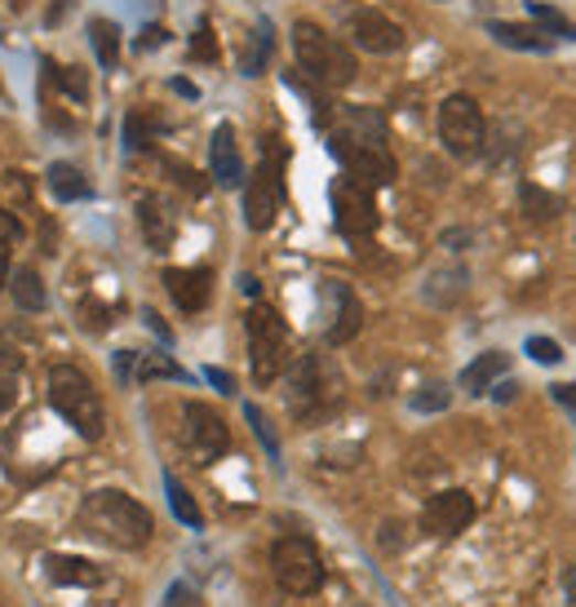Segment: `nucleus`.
I'll list each match as a JSON object with an SVG mask.
<instances>
[{"label":"nucleus","instance_id":"a211bd4d","mask_svg":"<svg viewBox=\"0 0 576 607\" xmlns=\"http://www.w3.org/2000/svg\"><path fill=\"white\" fill-rule=\"evenodd\" d=\"M45 576H50L54 585H76V589L103 585V567L89 563V558H76V554H50V558H45Z\"/></svg>","mask_w":576,"mask_h":607},{"label":"nucleus","instance_id":"1a4fd4ad","mask_svg":"<svg viewBox=\"0 0 576 607\" xmlns=\"http://www.w3.org/2000/svg\"><path fill=\"white\" fill-rule=\"evenodd\" d=\"M182 444L191 448V457L200 466H213L231 448V430H226V422L209 404L191 400V404H182Z\"/></svg>","mask_w":576,"mask_h":607},{"label":"nucleus","instance_id":"393cba45","mask_svg":"<svg viewBox=\"0 0 576 607\" xmlns=\"http://www.w3.org/2000/svg\"><path fill=\"white\" fill-rule=\"evenodd\" d=\"M89 45H94V54H98L103 67H116V63H120V28H116V23L94 19V23H89Z\"/></svg>","mask_w":576,"mask_h":607},{"label":"nucleus","instance_id":"aec40b11","mask_svg":"<svg viewBox=\"0 0 576 607\" xmlns=\"http://www.w3.org/2000/svg\"><path fill=\"white\" fill-rule=\"evenodd\" d=\"M505 369H510V355H505V351H483L474 364H466L461 391H466V395H488V391L505 377Z\"/></svg>","mask_w":576,"mask_h":607},{"label":"nucleus","instance_id":"b1692460","mask_svg":"<svg viewBox=\"0 0 576 607\" xmlns=\"http://www.w3.org/2000/svg\"><path fill=\"white\" fill-rule=\"evenodd\" d=\"M483 151H488V160L492 164H505L514 151H523V129L519 125H497V129H488V138H483Z\"/></svg>","mask_w":576,"mask_h":607},{"label":"nucleus","instance_id":"e433bc0d","mask_svg":"<svg viewBox=\"0 0 576 607\" xmlns=\"http://www.w3.org/2000/svg\"><path fill=\"white\" fill-rule=\"evenodd\" d=\"M19 404V373H0V417L14 413Z\"/></svg>","mask_w":576,"mask_h":607},{"label":"nucleus","instance_id":"ddd939ff","mask_svg":"<svg viewBox=\"0 0 576 607\" xmlns=\"http://www.w3.org/2000/svg\"><path fill=\"white\" fill-rule=\"evenodd\" d=\"M351 41L369 54H399L408 45L404 28L395 19H386L382 10H355L351 14Z\"/></svg>","mask_w":576,"mask_h":607},{"label":"nucleus","instance_id":"4be33fe9","mask_svg":"<svg viewBox=\"0 0 576 607\" xmlns=\"http://www.w3.org/2000/svg\"><path fill=\"white\" fill-rule=\"evenodd\" d=\"M10 288H14V307H19V311H32V316H36V311L50 307V292H45V284H41V275H36L32 266H19Z\"/></svg>","mask_w":576,"mask_h":607},{"label":"nucleus","instance_id":"a878e982","mask_svg":"<svg viewBox=\"0 0 576 607\" xmlns=\"http://www.w3.org/2000/svg\"><path fill=\"white\" fill-rule=\"evenodd\" d=\"M151 377L191 382V373H186V369H178L169 355H138V360H134V382H151Z\"/></svg>","mask_w":576,"mask_h":607},{"label":"nucleus","instance_id":"f03ea898","mask_svg":"<svg viewBox=\"0 0 576 607\" xmlns=\"http://www.w3.org/2000/svg\"><path fill=\"white\" fill-rule=\"evenodd\" d=\"M45 400H50V408H54L81 439H103V430H107L103 400H98L94 382H89L76 364H54V369L45 373Z\"/></svg>","mask_w":576,"mask_h":607},{"label":"nucleus","instance_id":"ea45409f","mask_svg":"<svg viewBox=\"0 0 576 607\" xmlns=\"http://www.w3.org/2000/svg\"><path fill=\"white\" fill-rule=\"evenodd\" d=\"M125 138H129V151H142V147H147V125H142V116H129V120H125Z\"/></svg>","mask_w":576,"mask_h":607},{"label":"nucleus","instance_id":"0eeeda50","mask_svg":"<svg viewBox=\"0 0 576 607\" xmlns=\"http://www.w3.org/2000/svg\"><path fill=\"white\" fill-rule=\"evenodd\" d=\"M329 151L346 164V173L364 187H391L399 178V164L391 156L386 142H369V138H351V134H329Z\"/></svg>","mask_w":576,"mask_h":607},{"label":"nucleus","instance_id":"9d476101","mask_svg":"<svg viewBox=\"0 0 576 607\" xmlns=\"http://www.w3.org/2000/svg\"><path fill=\"white\" fill-rule=\"evenodd\" d=\"M279 204H284L279 164L262 160V169L253 178H244V222H248V231H270L275 217H279Z\"/></svg>","mask_w":576,"mask_h":607},{"label":"nucleus","instance_id":"4c0bfd02","mask_svg":"<svg viewBox=\"0 0 576 607\" xmlns=\"http://www.w3.org/2000/svg\"><path fill=\"white\" fill-rule=\"evenodd\" d=\"M550 395H554V404L576 422V382H567V386H550Z\"/></svg>","mask_w":576,"mask_h":607},{"label":"nucleus","instance_id":"58836bf2","mask_svg":"<svg viewBox=\"0 0 576 607\" xmlns=\"http://www.w3.org/2000/svg\"><path fill=\"white\" fill-rule=\"evenodd\" d=\"M19 235H23V222H19V213L0 209V244H14Z\"/></svg>","mask_w":576,"mask_h":607},{"label":"nucleus","instance_id":"c9c22d12","mask_svg":"<svg viewBox=\"0 0 576 607\" xmlns=\"http://www.w3.org/2000/svg\"><path fill=\"white\" fill-rule=\"evenodd\" d=\"M81 324L85 329H94V333H103L111 320H107V307H98V301L89 297V301H81Z\"/></svg>","mask_w":576,"mask_h":607},{"label":"nucleus","instance_id":"473e14b6","mask_svg":"<svg viewBox=\"0 0 576 607\" xmlns=\"http://www.w3.org/2000/svg\"><path fill=\"white\" fill-rule=\"evenodd\" d=\"M23 369V347L14 342V333L0 329V373H19Z\"/></svg>","mask_w":576,"mask_h":607},{"label":"nucleus","instance_id":"2f4dec72","mask_svg":"<svg viewBox=\"0 0 576 607\" xmlns=\"http://www.w3.org/2000/svg\"><path fill=\"white\" fill-rule=\"evenodd\" d=\"M244 417H248V426H253V435H257V444L266 448V457H270V461H279V439H275V430H270V422L262 417V408H257V404H244Z\"/></svg>","mask_w":576,"mask_h":607},{"label":"nucleus","instance_id":"2eb2a0df","mask_svg":"<svg viewBox=\"0 0 576 607\" xmlns=\"http://www.w3.org/2000/svg\"><path fill=\"white\" fill-rule=\"evenodd\" d=\"M324 292L333 297V316H329L324 338H329V347H346V342L364 329V307H360V297H355L346 284H338V279H329Z\"/></svg>","mask_w":576,"mask_h":607},{"label":"nucleus","instance_id":"20e7f679","mask_svg":"<svg viewBox=\"0 0 576 607\" xmlns=\"http://www.w3.org/2000/svg\"><path fill=\"white\" fill-rule=\"evenodd\" d=\"M244 329H248V360H253V382L257 386H270L284 364H288V324L279 320L275 307H257L244 316Z\"/></svg>","mask_w":576,"mask_h":607},{"label":"nucleus","instance_id":"39448f33","mask_svg":"<svg viewBox=\"0 0 576 607\" xmlns=\"http://www.w3.org/2000/svg\"><path fill=\"white\" fill-rule=\"evenodd\" d=\"M270 572H275L279 589L298 594V598H307L324 585V558H320L316 541H307V536H279L270 545Z\"/></svg>","mask_w":576,"mask_h":607},{"label":"nucleus","instance_id":"72a5a7b5","mask_svg":"<svg viewBox=\"0 0 576 607\" xmlns=\"http://www.w3.org/2000/svg\"><path fill=\"white\" fill-rule=\"evenodd\" d=\"M527 355H532L536 364H545V369H550V364H558V360H563V347H558L554 338H527Z\"/></svg>","mask_w":576,"mask_h":607},{"label":"nucleus","instance_id":"6e6552de","mask_svg":"<svg viewBox=\"0 0 576 607\" xmlns=\"http://www.w3.org/2000/svg\"><path fill=\"white\" fill-rule=\"evenodd\" d=\"M333 222L346 239H360V235H373L377 231V204H373V187L355 182L351 173L333 182Z\"/></svg>","mask_w":576,"mask_h":607},{"label":"nucleus","instance_id":"cd10ccee","mask_svg":"<svg viewBox=\"0 0 576 607\" xmlns=\"http://www.w3.org/2000/svg\"><path fill=\"white\" fill-rule=\"evenodd\" d=\"M266 58H270V23H257V32H253V41H248V50L239 58V72L244 76H262Z\"/></svg>","mask_w":576,"mask_h":607},{"label":"nucleus","instance_id":"4468645a","mask_svg":"<svg viewBox=\"0 0 576 607\" xmlns=\"http://www.w3.org/2000/svg\"><path fill=\"white\" fill-rule=\"evenodd\" d=\"M164 288H169V297L186 316H195V311L209 307V297H213V270H204V266H169L164 270Z\"/></svg>","mask_w":576,"mask_h":607},{"label":"nucleus","instance_id":"79ce46f5","mask_svg":"<svg viewBox=\"0 0 576 607\" xmlns=\"http://www.w3.org/2000/svg\"><path fill=\"white\" fill-rule=\"evenodd\" d=\"M204 382H213L222 395H235V377H231V373H222V369H204Z\"/></svg>","mask_w":576,"mask_h":607},{"label":"nucleus","instance_id":"5701e85b","mask_svg":"<svg viewBox=\"0 0 576 607\" xmlns=\"http://www.w3.org/2000/svg\"><path fill=\"white\" fill-rule=\"evenodd\" d=\"M519 209L532 217V222H550V217H558L563 213V200L558 195H550L545 187H536V182H519Z\"/></svg>","mask_w":576,"mask_h":607},{"label":"nucleus","instance_id":"09e8293b","mask_svg":"<svg viewBox=\"0 0 576 607\" xmlns=\"http://www.w3.org/2000/svg\"><path fill=\"white\" fill-rule=\"evenodd\" d=\"M563 585H567V598H572V603H576V567H572V572H567V581H563Z\"/></svg>","mask_w":576,"mask_h":607},{"label":"nucleus","instance_id":"c756f323","mask_svg":"<svg viewBox=\"0 0 576 607\" xmlns=\"http://www.w3.org/2000/svg\"><path fill=\"white\" fill-rule=\"evenodd\" d=\"M45 72L58 81V89H63L67 98H76V103H85V98H89V81H85V72H81V67H54V63H45Z\"/></svg>","mask_w":576,"mask_h":607},{"label":"nucleus","instance_id":"c03bdc74","mask_svg":"<svg viewBox=\"0 0 576 607\" xmlns=\"http://www.w3.org/2000/svg\"><path fill=\"white\" fill-rule=\"evenodd\" d=\"M514 395H519V386H514V382H497V386H492V400H497V404H510Z\"/></svg>","mask_w":576,"mask_h":607},{"label":"nucleus","instance_id":"f704fd0d","mask_svg":"<svg viewBox=\"0 0 576 607\" xmlns=\"http://www.w3.org/2000/svg\"><path fill=\"white\" fill-rule=\"evenodd\" d=\"M191 58H217V41H213V28L209 23H200L195 28V36H191Z\"/></svg>","mask_w":576,"mask_h":607},{"label":"nucleus","instance_id":"412c9836","mask_svg":"<svg viewBox=\"0 0 576 607\" xmlns=\"http://www.w3.org/2000/svg\"><path fill=\"white\" fill-rule=\"evenodd\" d=\"M45 182H50V191L63 200V204H72V200H89L94 195V187H89V178L76 169V164H50V173H45Z\"/></svg>","mask_w":576,"mask_h":607},{"label":"nucleus","instance_id":"7ed1b4c3","mask_svg":"<svg viewBox=\"0 0 576 607\" xmlns=\"http://www.w3.org/2000/svg\"><path fill=\"white\" fill-rule=\"evenodd\" d=\"M294 54H298V67L316 81V85H324V89H346L351 81H355V54L338 41V36H329L324 28H316V23H294Z\"/></svg>","mask_w":576,"mask_h":607},{"label":"nucleus","instance_id":"49530a36","mask_svg":"<svg viewBox=\"0 0 576 607\" xmlns=\"http://www.w3.org/2000/svg\"><path fill=\"white\" fill-rule=\"evenodd\" d=\"M160 41H164V32H160V28H147L138 45H142V50H151V45H160Z\"/></svg>","mask_w":576,"mask_h":607},{"label":"nucleus","instance_id":"f3484780","mask_svg":"<svg viewBox=\"0 0 576 607\" xmlns=\"http://www.w3.org/2000/svg\"><path fill=\"white\" fill-rule=\"evenodd\" d=\"M488 36L505 50H523V54H550L554 50V36L545 28H532V23H505V19H492L488 23Z\"/></svg>","mask_w":576,"mask_h":607},{"label":"nucleus","instance_id":"f257e3e1","mask_svg":"<svg viewBox=\"0 0 576 607\" xmlns=\"http://www.w3.org/2000/svg\"><path fill=\"white\" fill-rule=\"evenodd\" d=\"M76 528H81L89 541L107 545V550H142V545L151 541V532H156V519H151V510H147L142 501H134L129 492H120V488H98V492H89V497L81 501Z\"/></svg>","mask_w":576,"mask_h":607},{"label":"nucleus","instance_id":"f8f14e48","mask_svg":"<svg viewBox=\"0 0 576 607\" xmlns=\"http://www.w3.org/2000/svg\"><path fill=\"white\" fill-rule=\"evenodd\" d=\"M288 386H294V408L307 413V408H320V404L333 400L338 377L329 373V364H324L320 355H302V360L294 364V373H288Z\"/></svg>","mask_w":576,"mask_h":607},{"label":"nucleus","instance_id":"423d86ee","mask_svg":"<svg viewBox=\"0 0 576 607\" xmlns=\"http://www.w3.org/2000/svg\"><path fill=\"white\" fill-rule=\"evenodd\" d=\"M483 138H488V125H483L479 103L470 94H448L439 103V142L448 147V156L479 160L483 156Z\"/></svg>","mask_w":576,"mask_h":607},{"label":"nucleus","instance_id":"c85d7f7f","mask_svg":"<svg viewBox=\"0 0 576 607\" xmlns=\"http://www.w3.org/2000/svg\"><path fill=\"white\" fill-rule=\"evenodd\" d=\"M527 14L550 32V36H563V41H576V23L572 19H563L558 10H550L545 0H527Z\"/></svg>","mask_w":576,"mask_h":607},{"label":"nucleus","instance_id":"6ab92c4d","mask_svg":"<svg viewBox=\"0 0 576 607\" xmlns=\"http://www.w3.org/2000/svg\"><path fill=\"white\" fill-rule=\"evenodd\" d=\"M138 222H142V235H147V244H151L156 253H164V248L173 244V235H178L173 213H169L156 195H142V200H138Z\"/></svg>","mask_w":576,"mask_h":607},{"label":"nucleus","instance_id":"37998d69","mask_svg":"<svg viewBox=\"0 0 576 607\" xmlns=\"http://www.w3.org/2000/svg\"><path fill=\"white\" fill-rule=\"evenodd\" d=\"M142 320H147V329H151V333H156V338H160V342H169V347H173V333H169V329H164V320H160V316H156V311H142Z\"/></svg>","mask_w":576,"mask_h":607},{"label":"nucleus","instance_id":"a18cd8bd","mask_svg":"<svg viewBox=\"0 0 576 607\" xmlns=\"http://www.w3.org/2000/svg\"><path fill=\"white\" fill-rule=\"evenodd\" d=\"M6 284H10V248L0 244V292H6Z\"/></svg>","mask_w":576,"mask_h":607},{"label":"nucleus","instance_id":"a19ab883","mask_svg":"<svg viewBox=\"0 0 576 607\" xmlns=\"http://www.w3.org/2000/svg\"><path fill=\"white\" fill-rule=\"evenodd\" d=\"M169 607H204V603H200V594L191 585H173L169 589Z\"/></svg>","mask_w":576,"mask_h":607},{"label":"nucleus","instance_id":"7c9ffc66","mask_svg":"<svg viewBox=\"0 0 576 607\" xmlns=\"http://www.w3.org/2000/svg\"><path fill=\"white\" fill-rule=\"evenodd\" d=\"M448 404H452V391L444 382H430V386H422L413 395V413H444Z\"/></svg>","mask_w":576,"mask_h":607},{"label":"nucleus","instance_id":"bb28decb","mask_svg":"<svg viewBox=\"0 0 576 607\" xmlns=\"http://www.w3.org/2000/svg\"><path fill=\"white\" fill-rule=\"evenodd\" d=\"M164 497H169V510L178 514V523H186V528H200L204 523V514H200V505H195V497L173 479V475H164Z\"/></svg>","mask_w":576,"mask_h":607},{"label":"nucleus","instance_id":"9b49d317","mask_svg":"<svg viewBox=\"0 0 576 607\" xmlns=\"http://www.w3.org/2000/svg\"><path fill=\"white\" fill-rule=\"evenodd\" d=\"M470 523H474V497L461 492V488L435 492V497L422 505V532H426V536L452 541V536H461Z\"/></svg>","mask_w":576,"mask_h":607},{"label":"nucleus","instance_id":"de8ad7c7","mask_svg":"<svg viewBox=\"0 0 576 607\" xmlns=\"http://www.w3.org/2000/svg\"><path fill=\"white\" fill-rule=\"evenodd\" d=\"M173 89H178L182 98H195V85H186V81H173Z\"/></svg>","mask_w":576,"mask_h":607},{"label":"nucleus","instance_id":"dca6fc26","mask_svg":"<svg viewBox=\"0 0 576 607\" xmlns=\"http://www.w3.org/2000/svg\"><path fill=\"white\" fill-rule=\"evenodd\" d=\"M209 169H213V182L235 191L244 182V160H239V142H235V129L231 125H217L213 129V142H209Z\"/></svg>","mask_w":576,"mask_h":607}]
</instances>
